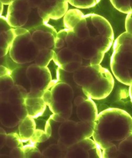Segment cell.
<instances>
[{"label": "cell", "instance_id": "cell-37", "mask_svg": "<svg viewBox=\"0 0 132 158\" xmlns=\"http://www.w3.org/2000/svg\"><path fill=\"white\" fill-rule=\"evenodd\" d=\"M3 4L1 2V15H2L3 10Z\"/></svg>", "mask_w": 132, "mask_h": 158}, {"label": "cell", "instance_id": "cell-36", "mask_svg": "<svg viewBox=\"0 0 132 158\" xmlns=\"http://www.w3.org/2000/svg\"><path fill=\"white\" fill-rule=\"evenodd\" d=\"M129 94H130V96L131 99V101L132 102V84L130 86V89H129Z\"/></svg>", "mask_w": 132, "mask_h": 158}, {"label": "cell", "instance_id": "cell-6", "mask_svg": "<svg viewBox=\"0 0 132 158\" xmlns=\"http://www.w3.org/2000/svg\"><path fill=\"white\" fill-rule=\"evenodd\" d=\"M111 68L116 79L125 85L132 84V42L126 31L115 39L111 58Z\"/></svg>", "mask_w": 132, "mask_h": 158}, {"label": "cell", "instance_id": "cell-25", "mask_svg": "<svg viewBox=\"0 0 132 158\" xmlns=\"http://www.w3.org/2000/svg\"><path fill=\"white\" fill-rule=\"evenodd\" d=\"M50 138V136L46 134L45 131H43L40 130H36L29 141L30 143L35 145L37 143H42L46 141Z\"/></svg>", "mask_w": 132, "mask_h": 158}, {"label": "cell", "instance_id": "cell-23", "mask_svg": "<svg viewBox=\"0 0 132 158\" xmlns=\"http://www.w3.org/2000/svg\"><path fill=\"white\" fill-rule=\"evenodd\" d=\"M24 152L25 154L26 158H42V153L41 152L38 148L35 145L29 144L23 146Z\"/></svg>", "mask_w": 132, "mask_h": 158}, {"label": "cell", "instance_id": "cell-30", "mask_svg": "<svg viewBox=\"0 0 132 158\" xmlns=\"http://www.w3.org/2000/svg\"><path fill=\"white\" fill-rule=\"evenodd\" d=\"M52 120H53L55 122H59V123H63L67 121V119H65L64 118L61 116L60 115L58 114H54L51 115L50 117Z\"/></svg>", "mask_w": 132, "mask_h": 158}, {"label": "cell", "instance_id": "cell-28", "mask_svg": "<svg viewBox=\"0 0 132 158\" xmlns=\"http://www.w3.org/2000/svg\"><path fill=\"white\" fill-rule=\"evenodd\" d=\"M10 156L11 158H26L23 147H17L12 149Z\"/></svg>", "mask_w": 132, "mask_h": 158}, {"label": "cell", "instance_id": "cell-29", "mask_svg": "<svg viewBox=\"0 0 132 158\" xmlns=\"http://www.w3.org/2000/svg\"><path fill=\"white\" fill-rule=\"evenodd\" d=\"M125 29L127 32L132 35V12L127 15L125 20Z\"/></svg>", "mask_w": 132, "mask_h": 158}, {"label": "cell", "instance_id": "cell-10", "mask_svg": "<svg viewBox=\"0 0 132 158\" xmlns=\"http://www.w3.org/2000/svg\"><path fill=\"white\" fill-rule=\"evenodd\" d=\"M15 37L14 28L7 21L6 17H1V57H5Z\"/></svg>", "mask_w": 132, "mask_h": 158}, {"label": "cell", "instance_id": "cell-38", "mask_svg": "<svg viewBox=\"0 0 132 158\" xmlns=\"http://www.w3.org/2000/svg\"><path fill=\"white\" fill-rule=\"evenodd\" d=\"M131 41H132V35H131Z\"/></svg>", "mask_w": 132, "mask_h": 158}, {"label": "cell", "instance_id": "cell-24", "mask_svg": "<svg viewBox=\"0 0 132 158\" xmlns=\"http://www.w3.org/2000/svg\"><path fill=\"white\" fill-rule=\"evenodd\" d=\"M1 80V93L9 91L14 85L13 78L11 75H6L0 77Z\"/></svg>", "mask_w": 132, "mask_h": 158}, {"label": "cell", "instance_id": "cell-12", "mask_svg": "<svg viewBox=\"0 0 132 158\" xmlns=\"http://www.w3.org/2000/svg\"><path fill=\"white\" fill-rule=\"evenodd\" d=\"M51 90L54 100L57 103H71L73 99V89L67 83H57Z\"/></svg>", "mask_w": 132, "mask_h": 158}, {"label": "cell", "instance_id": "cell-16", "mask_svg": "<svg viewBox=\"0 0 132 158\" xmlns=\"http://www.w3.org/2000/svg\"><path fill=\"white\" fill-rule=\"evenodd\" d=\"M50 110L54 114H58L65 119L70 118L72 114L73 104L72 102L67 103H57L53 98L47 105Z\"/></svg>", "mask_w": 132, "mask_h": 158}, {"label": "cell", "instance_id": "cell-1", "mask_svg": "<svg viewBox=\"0 0 132 158\" xmlns=\"http://www.w3.org/2000/svg\"><path fill=\"white\" fill-rule=\"evenodd\" d=\"M64 29L57 32L54 49L66 48L90 61L99 53H106L114 41V32L110 22L96 15H84L80 10H68L64 16Z\"/></svg>", "mask_w": 132, "mask_h": 158}, {"label": "cell", "instance_id": "cell-20", "mask_svg": "<svg viewBox=\"0 0 132 158\" xmlns=\"http://www.w3.org/2000/svg\"><path fill=\"white\" fill-rule=\"evenodd\" d=\"M118 148L123 157H132V136L122 141L118 144Z\"/></svg>", "mask_w": 132, "mask_h": 158}, {"label": "cell", "instance_id": "cell-26", "mask_svg": "<svg viewBox=\"0 0 132 158\" xmlns=\"http://www.w3.org/2000/svg\"><path fill=\"white\" fill-rule=\"evenodd\" d=\"M123 157L118 150V146L112 145L102 150V158H113Z\"/></svg>", "mask_w": 132, "mask_h": 158}, {"label": "cell", "instance_id": "cell-4", "mask_svg": "<svg viewBox=\"0 0 132 158\" xmlns=\"http://www.w3.org/2000/svg\"><path fill=\"white\" fill-rule=\"evenodd\" d=\"M132 136V117L126 111L109 108L101 112L95 122L93 139L103 150Z\"/></svg>", "mask_w": 132, "mask_h": 158}, {"label": "cell", "instance_id": "cell-18", "mask_svg": "<svg viewBox=\"0 0 132 158\" xmlns=\"http://www.w3.org/2000/svg\"><path fill=\"white\" fill-rule=\"evenodd\" d=\"M44 158H66L67 152L61 148L59 144H53L44 150L42 152Z\"/></svg>", "mask_w": 132, "mask_h": 158}, {"label": "cell", "instance_id": "cell-27", "mask_svg": "<svg viewBox=\"0 0 132 158\" xmlns=\"http://www.w3.org/2000/svg\"><path fill=\"white\" fill-rule=\"evenodd\" d=\"M82 64H83L82 63H77V62L72 61L70 63L62 64L60 68H61L65 72L70 73H74L76 70H78L82 66Z\"/></svg>", "mask_w": 132, "mask_h": 158}, {"label": "cell", "instance_id": "cell-34", "mask_svg": "<svg viewBox=\"0 0 132 158\" xmlns=\"http://www.w3.org/2000/svg\"><path fill=\"white\" fill-rule=\"evenodd\" d=\"M86 99V98H84L81 96H79L77 98H76L75 100H74V104L76 106H78L79 105H80L81 103H82Z\"/></svg>", "mask_w": 132, "mask_h": 158}, {"label": "cell", "instance_id": "cell-15", "mask_svg": "<svg viewBox=\"0 0 132 158\" xmlns=\"http://www.w3.org/2000/svg\"><path fill=\"white\" fill-rule=\"evenodd\" d=\"M19 135L23 142L29 141L33 136L36 130V123L34 118L28 116L21 120L18 124Z\"/></svg>", "mask_w": 132, "mask_h": 158}, {"label": "cell", "instance_id": "cell-11", "mask_svg": "<svg viewBox=\"0 0 132 158\" xmlns=\"http://www.w3.org/2000/svg\"><path fill=\"white\" fill-rule=\"evenodd\" d=\"M76 113L80 121L88 122H95L99 115L95 103L88 98L77 106Z\"/></svg>", "mask_w": 132, "mask_h": 158}, {"label": "cell", "instance_id": "cell-22", "mask_svg": "<svg viewBox=\"0 0 132 158\" xmlns=\"http://www.w3.org/2000/svg\"><path fill=\"white\" fill-rule=\"evenodd\" d=\"M6 145L10 149L15 148L23 147V142L19 135L15 133L7 134Z\"/></svg>", "mask_w": 132, "mask_h": 158}, {"label": "cell", "instance_id": "cell-32", "mask_svg": "<svg viewBox=\"0 0 132 158\" xmlns=\"http://www.w3.org/2000/svg\"><path fill=\"white\" fill-rule=\"evenodd\" d=\"M45 132L50 137L52 136V128L51 124V121H50V118L46 121L45 127Z\"/></svg>", "mask_w": 132, "mask_h": 158}, {"label": "cell", "instance_id": "cell-33", "mask_svg": "<svg viewBox=\"0 0 132 158\" xmlns=\"http://www.w3.org/2000/svg\"><path fill=\"white\" fill-rule=\"evenodd\" d=\"M12 72L9 69L1 65L0 67V77L6 75H11Z\"/></svg>", "mask_w": 132, "mask_h": 158}, {"label": "cell", "instance_id": "cell-21", "mask_svg": "<svg viewBox=\"0 0 132 158\" xmlns=\"http://www.w3.org/2000/svg\"><path fill=\"white\" fill-rule=\"evenodd\" d=\"M68 3L77 9H89L99 3L101 0H66Z\"/></svg>", "mask_w": 132, "mask_h": 158}, {"label": "cell", "instance_id": "cell-9", "mask_svg": "<svg viewBox=\"0 0 132 158\" xmlns=\"http://www.w3.org/2000/svg\"><path fill=\"white\" fill-rule=\"evenodd\" d=\"M59 139L57 143L67 152L68 148L80 141L77 122L68 119L61 123L59 129Z\"/></svg>", "mask_w": 132, "mask_h": 158}, {"label": "cell", "instance_id": "cell-13", "mask_svg": "<svg viewBox=\"0 0 132 158\" xmlns=\"http://www.w3.org/2000/svg\"><path fill=\"white\" fill-rule=\"evenodd\" d=\"M8 102L1 101V123L7 128L17 127L20 122Z\"/></svg>", "mask_w": 132, "mask_h": 158}, {"label": "cell", "instance_id": "cell-8", "mask_svg": "<svg viewBox=\"0 0 132 158\" xmlns=\"http://www.w3.org/2000/svg\"><path fill=\"white\" fill-rule=\"evenodd\" d=\"M102 150L94 140L88 138L81 140L68 148L66 158H102Z\"/></svg>", "mask_w": 132, "mask_h": 158}, {"label": "cell", "instance_id": "cell-7", "mask_svg": "<svg viewBox=\"0 0 132 158\" xmlns=\"http://www.w3.org/2000/svg\"><path fill=\"white\" fill-rule=\"evenodd\" d=\"M26 76L31 85L27 98H42L44 92L56 84L52 79L49 69L35 64H30L26 70Z\"/></svg>", "mask_w": 132, "mask_h": 158}, {"label": "cell", "instance_id": "cell-35", "mask_svg": "<svg viewBox=\"0 0 132 158\" xmlns=\"http://www.w3.org/2000/svg\"><path fill=\"white\" fill-rule=\"evenodd\" d=\"M15 0H1V2L5 5H10Z\"/></svg>", "mask_w": 132, "mask_h": 158}, {"label": "cell", "instance_id": "cell-5", "mask_svg": "<svg viewBox=\"0 0 132 158\" xmlns=\"http://www.w3.org/2000/svg\"><path fill=\"white\" fill-rule=\"evenodd\" d=\"M73 79L87 98L96 100L107 98L114 86L112 74L100 64L82 66L74 73Z\"/></svg>", "mask_w": 132, "mask_h": 158}, {"label": "cell", "instance_id": "cell-14", "mask_svg": "<svg viewBox=\"0 0 132 158\" xmlns=\"http://www.w3.org/2000/svg\"><path fill=\"white\" fill-rule=\"evenodd\" d=\"M25 105L28 116L37 118L42 116L46 110V103L42 98H26Z\"/></svg>", "mask_w": 132, "mask_h": 158}, {"label": "cell", "instance_id": "cell-31", "mask_svg": "<svg viewBox=\"0 0 132 158\" xmlns=\"http://www.w3.org/2000/svg\"><path fill=\"white\" fill-rule=\"evenodd\" d=\"M7 134L3 129L1 128V149H2L6 145V139Z\"/></svg>", "mask_w": 132, "mask_h": 158}, {"label": "cell", "instance_id": "cell-2", "mask_svg": "<svg viewBox=\"0 0 132 158\" xmlns=\"http://www.w3.org/2000/svg\"><path fill=\"white\" fill-rule=\"evenodd\" d=\"M68 4L66 0H15L9 6L6 19L13 28L29 29L64 17Z\"/></svg>", "mask_w": 132, "mask_h": 158}, {"label": "cell", "instance_id": "cell-3", "mask_svg": "<svg viewBox=\"0 0 132 158\" xmlns=\"http://www.w3.org/2000/svg\"><path fill=\"white\" fill-rule=\"evenodd\" d=\"M14 31L15 37L9 53L10 58L16 64L34 63L41 50L54 49L57 32L48 23L29 29L14 28Z\"/></svg>", "mask_w": 132, "mask_h": 158}, {"label": "cell", "instance_id": "cell-19", "mask_svg": "<svg viewBox=\"0 0 132 158\" xmlns=\"http://www.w3.org/2000/svg\"><path fill=\"white\" fill-rule=\"evenodd\" d=\"M112 5L122 13L129 14L132 12V0H110Z\"/></svg>", "mask_w": 132, "mask_h": 158}, {"label": "cell", "instance_id": "cell-17", "mask_svg": "<svg viewBox=\"0 0 132 158\" xmlns=\"http://www.w3.org/2000/svg\"><path fill=\"white\" fill-rule=\"evenodd\" d=\"M54 54V49L45 48L41 49L35 58L34 64L39 66L47 67L51 61L53 59Z\"/></svg>", "mask_w": 132, "mask_h": 158}]
</instances>
